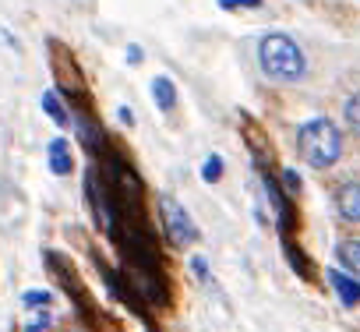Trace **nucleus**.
<instances>
[{
	"instance_id": "obj_12",
	"label": "nucleus",
	"mask_w": 360,
	"mask_h": 332,
	"mask_svg": "<svg viewBox=\"0 0 360 332\" xmlns=\"http://www.w3.org/2000/svg\"><path fill=\"white\" fill-rule=\"evenodd\" d=\"M226 11H237V8H262V0H219Z\"/></svg>"
},
{
	"instance_id": "obj_8",
	"label": "nucleus",
	"mask_w": 360,
	"mask_h": 332,
	"mask_svg": "<svg viewBox=\"0 0 360 332\" xmlns=\"http://www.w3.org/2000/svg\"><path fill=\"white\" fill-rule=\"evenodd\" d=\"M339 262L349 269V276L360 283V241H346L339 244Z\"/></svg>"
},
{
	"instance_id": "obj_3",
	"label": "nucleus",
	"mask_w": 360,
	"mask_h": 332,
	"mask_svg": "<svg viewBox=\"0 0 360 332\" xmlns=\"http://www.w3.org/2000/svg\"><path fill=\"white\" fill-rule=\"evenodd\" d=\"M159 212H162V226H166L173 244H195L198 241V226H195V219L188 216V209L180 202L159 198Z\"/></svg>"
},
{
	"instance_id": "obj_11",
	"label": "nucleus",
	"mask_w": 360,
	"mask_h": 332,
	"mask_svg": "<svg viewBox=\"0 0 360 332\" xmlns=\"http://www.w3.org/2000/svg\"><path fill=\"white\" fill-rule=\"evenodd\" d=\"M202 177H205L209 184L223 177V159H219V155H209V159H205V166H202Z\"/></svg>"
},
{
	"instance_id": "obj_2",
	"label": "nucleus",
	"mask_w": 360,
	"mask_h": 332,
	"mask_svg": "<svg viewBox=\"0 0 360 332\" xmlns=\"http://www.w3.org/2000/svg\"><path fill=\"white\" fill-rule=\"evenodd\" d=\"M297 145H300V155H304L311 166H318V170H325V166H332V162L342 155V138H339L335 124L325 120V117H314V120L300 124Z\"/></svg>"
},
{
	"instance_id": "obj_1",
	"label": "nucleus",
	"mask_w": 360,
	"mask_h": 332,
	"mask_svg": "<svg viewBox=\"0 0 360 332\" xmlns=\"http://www.w3.org/2000/svg\"><path fill=\"white\" fill-rule=\"evenodd\" d=\"M258 60H262V71H265L269 78L283 82V85H293V82H300V78L307 75V57H304V50H300L290 36H283V32H269V36L258 43Z\"/></svg>"
},
{
	"instance_id": "obj_10",
	"label": "nucleus",
	"mask_w": 360,
	"mask_h": 332,
	"mask_svg": "<svg viewBox=\"0 0 360 332\" xmlns=\"http://www.w3.org/2000/svg\"><path fill=\"white\" fill-rule=\"evenodd\" d=\"M43 110H46L57 124H71V120H68V110L57 103V96H53V92H43Z\"/></svg>"
},
{
	"instance_id": "obj_4",
	"label": "nucleus",
	"mask_w": 360,
	"mask_h": 332,
	"mask_svg": "<svg viewBox=\"0 0 360 332\" xmlns=\"http://www.w3.org/2000/svg\"><path fill=\"white\" fill-rule=\"evenodd\" d=\"M335 209L346 223H360V184L356 181H349L335 191Z\"/></svg>"
},
{
	"instance_id": "obj_9",
	"label": "nucleus",
	"mask_w": 360,
	"mask_h": 332,
	"mask_svg": "<svg viewBox=\"0 0 360 332\" xmlns=\"http://www.w3.org/2000/svg\"><path fill=\"white\" fill-rule=\"evenodd\" d=\"M342 117H346L349 131H356V134H360V92L346 99V106H342Z\"/></svg>"
},
{
	"instance_id": "obj_7",
	"label": "nucleus",
	"mask_w": 360,
	"mask_h": 332,
	"mask_svg": "<svg viewBox=\"0 0 360 332\" xmlns=\"http://www.w3.org/2000/svg\"><path fill=\"white\" fill-rule=\"evenodd\" d=\"M152 96H155V106H159V110H173V103H176V89H173V82L162 78V75L152 82Z\"/></svg>"
},
{
	"instance_id": "obj_6",
	"label": "nucleus",
	"mask_w": 360,
	"mask_h": 332,
	"mask_svg": "<svg viewBox=\"0 0 360 332\" xmlns=\"http://www.w3.org/2000/svg\"><path fill=\"white\" fill-rule=\"evenodd\" d=\"M71 166H75V159H71V145H68L64 138H53V141H50V170H53L57 177H68V174H71Z\"/></svg>"
},
{
	"instance_id": "obj_15",
	"label": "nucleus",
	"mask_w": 360,
	"mask_h": 332,
	"mask_svg": "<svg viewBox=\"0 0 360 332\" xmlns=\"http://www.w3.org/2000/svg\"><path fill=\"white\" fill-rule=\"evenodd\" d=\"M46 325H50V321H46V314H43L39 321H32V328H29V332H46Z\"/></svg>"
},
{
	"instance_id": "obj_13",
	"label": "nucleus",
	"mask_w": 360,
	"mask_h": 332,
	"mask_svg": "<svg viewBox=\"0 0 360 332\" xmlns=\"http://www.w3.org/2000/svg\"><path fill=\"white\" fill-rule=\"evenodd\" d=\"M46 300H50V293H46V290H32V293H25V304H29V307L46 304Z\"/></svg>"
},
{
	"instance_id": "obj_5",
	"label": "nucleus",
	"mask_w": 360,
	"mask_h": 332,
	"mask_svg": "<svg viewBox=\"0 0 360 332\" xmlns=\"http://www.w3.org/2000/svg\"><path fill=\"white\" fill-rule=\"evenodd\" d=\"M328 283L335 286V293H339V300H342L346 307L360 304V283H356L353 276H346V272H339V269H328Z\"/></svg>"
},
{
	"instance_id": "obj_14",
	"label": "nucleus",
	"mask_w": 360,
	"mask_h": 332,
	"mask_svg": "<svg viewBox=\"0 0 360 332\" xmlns=\"http://www.w3.org/2000/svg\"><path fill=\"white\" fill-rule=\"evenodd\" d=\"M283 181H286V188H290V191H300V177H297L293 170H286V174H283Z\"/></svg>"
}]
</instances>
